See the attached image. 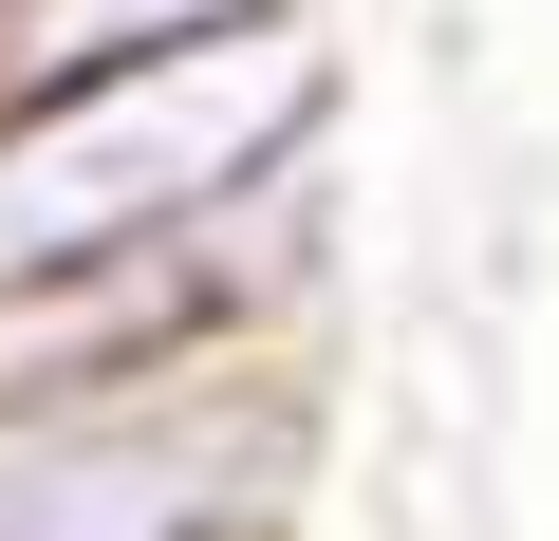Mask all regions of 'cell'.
<instances>
[{"label":"cell","mask_w":559,"mask_h":541,"mask_svg":"<svg viewBox=\"0 0 559 541\" xmlns=\"http://www.w3.org/2000/svg\"><path fill=\"white\" fill-rule=\"evenodd\" d=\"M0 541H242V430H205V411H0Z\"/></svg>","instance_id":"6da1fadb"},{"label":"cell","mask_w":559,"mask_h":541,"mask_svg":"<svg viewBox=\"0 0 559 541\" xmlns=\"http://www.w3.org/2000/svg\"><path fill=\"white\" fill-rule=\"evenodd\" d=\"M205 20H261V0H0V94H57V75H94V57L205 38Z\"/></svg>","instance_id":"7a4b0ae2"}]
</instances>
